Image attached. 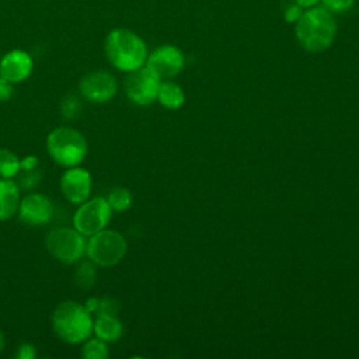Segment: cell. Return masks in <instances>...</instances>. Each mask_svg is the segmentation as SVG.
I'll use <instances>...</instances> for the list:
<instances>
[{"label": "cell", "instance_id": "1", "mask_svg": "<svg viewBox=\"0 0 359 359\" xmlns=\"http://www.w3.org/2000/svg\"><path fill=\"white\" fill-rule=\"evenodd\" d=\"M50 323L59 339L76 345L91 337L94 320L84 304L76 300H65L55 307Z\"/></svg>", "mask_w": 359, "mask_h": 359}, {"label": "cell", "instance_id": "16", "mask_svg": "<svg viewBox=\"0 0 359 359\" xmlns=\"http://www.w3.org/2000/svg\"><path fill=\"white\" fill-rule=\"evenodd\" d=\"M18 177V187L21 188H25V189H29L32 187H35L42 174H41V170H39V160L36 156H25L24 158H21V163H20V171L17 174Z\"/></svg>", "mask_w": 359, "mask_h": 359}, {"label": "cell", "instance_id": "11", "mask_svg": "<svg viewBox=\"0 0 359 359\" xmlns=\"http://www.w3.org/2000/svg\"><path fill=\"white\" fill-rule=\"evenodd\" d=\"M53 203L41 192H29L20 199L17 215L27 226L39 227L48 224L53 217Z\"/></svg>", "mask_w": 359, "mask_h": 359}, {"label": "cell", "instance_id": "18", "mask_svg": "<svg viewBox=\"0 0 359 359\" xmlns=\"http://www.w3.org/2000/svg\"><path fill=\"white\" fill-rule=\"evenodd\" d=\"M21 158L8 149H0V178L13 180L20 171Z\"/></svg>", "mask_w": 359, "mask_h": 359}, {"label": "cell", "instance_id": "6", "mask_svg": "<svg viewBox=\"0 0 359 359\" xmlns=\"http://www.w3.org/2000/svg\"><path fill=\"white\" fill-rule=\"evenodd\" d=\"M126 252L125 237L111 229H102L87 240L86 255L94 265L112 266L116 265Z\"/></svg>", "mask_w": 359, "mask_h": 359}, {"label": "cell", "instance_id": "29", "mask_svg": "<svg viewBox=\"0 0 359 359\" xmlns=\"http://www.w3.org/2000/svg\"><path fill=\"white\" fill-rule=\"evenodd\" d=\"M4 345H6V338H4L3 331L0 330V352L4 349Z\"/></svg>", "mask_w": 359, "mask_h": 359}, {"label": "cell", "instance_id": "20", "mask_svg": "<svg viewBox=\"0 0 359 359\" xmlns=\"http://www.w3.org/2000/svg\"><path fill=\"white\" fill-rule=\"evenodd\" d=\"M107 201L112 210L125 212L132 205V194L126 188L116 187L111 189V192L107 196Z\"/></svg>", "mask_w": 359, "mask_h": 359}, {"label": "cell", "instance_id": "26", "mask_svg": "<svg viewBox=\"0 0 359 359\" xmlns=\"http://www.w3.org/2000/svg\"><path fill=\"white\" fill-rule=\"evenodd\" d=\"M13 95V83L0 74V101H8Z\"/></svg>", "mask_w": 359, "mask_h": 359}, {"label": "cell", "instance_id": "10", "mask_svg": "<svg viewBox=\"0 0 359 359\" xmlns=\"http://www.w3.org/2000/svg\"><path fill=\"white\" fill-rule=\"evenodd\" d=\"M60 192L63 198L73 203L80 205L87 201L91 195L93 189V177L90 171L80 165L69 167L63 171L59 181Z\"/></svg>", "mask_w": 359, "mask_h": 359}, {"label": "cell", "instance_id": "4", "mask_svg": "<svg viewBox=\"0 0 359 359\" xmlns=\"http://www.w3.org/2000/svg\"><path fill=\"white\" fill-rule=\"evenodd\" d=\"M46 151L57 165L69 168L84 161L88 144L80 130L72 126H57L46 137Z\"/></svg>", "mask_w": 359, "mask_h": 359}, {"label": "cell", "instance_id": "8", "mask_svg": "<svg viewBox=\"0 0 359 359\" xmlns=\"http://www.w3.org/2000/svg\"><path fill=\"white\" fill-rule=\"evenodd\" d=\"M160 77L147 66H142L128 73L123 88L126 97L136 105H149L157 98Z\"/></svg>", "mask_w": 359, "mask_h": 359}, {"label": "cell", "instance_id": "24", "mask_svg": "<svg viewBox=\"0 0 359 359\" xmlns=\"http://www.w3.org/2000/svg\"><path fill=\"white\" fill-rule=\"evenodd\" d=\"M324 6L327 10L330 11H335V13H342V11H346L349 10L355 0H323Z\"/></svg>", "mask_w": 359, "mask_h": 359}, {"label": "cell", "instance_id": "19", "mask_svg": "<svg viewBox=\"0 0 359 359\" xmlns=\"http://www.w3.org/2000/svg\"><path fill=\"white\" fill-rule=\"evenodd\" d=\"M109 355L107 342L95 338H87L81 346V356L84 359H107Z\"/></svg>", "mask_w": 359, "mask_h": 359}, {"label": "cell", "instance_id": "23", "mask_svg": "<svg viewBox=\"0 0 359 359\" xmlns=\"http://www.w3.org/2000/svg\"><path fill=\"white\" fill-rule=\"evenodd\" d=\"M119 310V303L112 299V297H102V299H97V306L94 310V314H114L116 316Z\"/></svg>", "mask_w": 359, "mask_h": 359}, {"label": "cell", "instance_id": "17", "mask_svg": "<svg viewBox=\"0 0 359 359\" xmlns=\"http://www.w3.org/2000/svg\"><path fill=\"white\" fill-rule=\"evenodd\" d=\"M157 98L161 105L175 109L180 108L184 104V93L181 87L172 81H163L160 83L158 91H157Z\"/></svg>", "mask_w": 359, "mask_h": 359}, {"label": "cell", "instance_id": "12", "mask_svg": "<svg viewBox=\"0 0 359 359\" xmlns=\"http://www.w3.org/2000/svg\"><path fill=\"white\" fill-rule=\"evenodd\" d=\"M146 66L154 72L160 80L177 76L184 67L182 52L172 45H163L154 49L146 59Z\"/></svg>", "mask_w": 359, "mask_h": 359}, {"label": "cell", "instance_id": "28", "mask_svg": "<svg viewBox=\"0 0 359 359\" xmlns=\"http://www.w3.org/2000/svg\"><path fill=\"white\" fill-rule=\"evenodd\" d=\"M318 1L320 0H296L297 6H300V7H311V6L317 4Z\"/></svg>", "mask_w": 359, "mask_h": 359}, {"label": "cell", "instance_id": "9", "mask_svg": "<svg viewBox=\"0 0 359 359\" xmlns=\"http://www.w3.org/2000/svg\"><path fill=\"white\" fill-rule=\"evenodd\" d=\"M79 91L84 100L93 104H102L116 94L118 83L112 73L107 70H94L80 80Z\"/></svg>", "mask_w": 359, "mask_h": 359}, {"label": "cell", "instance_id": "21", "mask_svg": "<svg viewBox=\"0 0 359 359\" xmlns=\"http://www.w3.org/2000/svg\"><path fill=\"white\" fill-rule=\"evenodd\" d=\"M95 280L94 262H80L76 269V283L80 287H90Z\"/></svg>", "mask_w": 359, "mask_h": 359}, {"label": "cell", "instance_id": "15", "mask_svg": "<svg viewBox=\"0 0 359 359\" xmlns=\"http://www.w3.org/2000/svg\"><path fill=\"white\" fill-rule=\"evenodd\" d=\"M93 332L95 337L105 342H115L122 337V323L114 314H98L93 324Z\"/></svg>", "mask_w": 359, "mask_h": 359}, {"label": "cell", "instance_id": "22", "mask_svg": "<svg viewBox=\"0 0 359 359\" xmlns=\"http://www.w3.org/2000/svg\"><path fill=\"white\" fill-rule=\"evenodd\" d=\"M60 111H62L63 118H66V119L76 118V116L80 114V111H81L80 100H79L77 97H74V95H67V97L62 101Z\"/></svg>", "mask_w": 359, "mask_h": 359}, {"label": "cell", "instance_id": "5", "mask_svg": "<svg viewBox=\"0 0 359 359\" xmlns=\"http://www.w3.org/2000/svg\"><path fill=\"white\" fill-rule=\"evenodd\" d=\"M45 247L56 261L70 265L86 255L87 240L74 227H56L48 233Z\"/></svg>", "mask_w": 359, "mask_h": 359}, {"label": "cell", "instance_id": "27", "mask_svg": "<svg viewBox=\"0 0 359 359\" xmlns=\"http://www.w3.org/2000/svg\"><path fill=\"white\" fill-rule=\"evenodd\" d=\"M300 15H302L300 6L297 7V4H293V6L287 7V10H286V20L287 21H297Z\"/></svg>", "mask_w": 359, "mask_h": 359}, {"label": "cell", "instance_id": "13", "mask_svg": "<svg viewBox=\"0 0 359 359\" xmlns=\"http://www.w3.org/2000/svg\"><path fill=\"white\" fill-rule=\"evenodd\" d=\"M32 69L34 60L31 55L22 49H13L0 57V74L13 84L27 80Z\"/></svg>", "mask_w": 359, "mask_h": 359}, {"label": "cell", "instance_id": "14", "mask_svg": "<svg viewBox=\"0 0 359 359\" xmlns=\"http://www.w3.org/2000/svg\"><path fill=\"white\" fill-rule=\"evenodd\" d=\"M20 187L15 181L0 178V222L17 215L20 205Z\"/></svg>", "mask_w": 359, "mask_h": 359}, {"label": "cell", "instance_id": "2", "mask_svg": "<svg viewBox=\"0 0 359 359\" xmlns=\"http://www.w3.org/2000/svg\"><path fill=\"white\" fill-rule=\"evenodd\" d=\"M105 55L108 62L121 72H132L142 67L147 59V48L135 32L116 28L105 38Z\"/></svg>", "mask_w": 359, "mask_h": 359}, {"label": "cell", "instance_id": "25", "mask_svg": "<svg viewBox=\"0 0 359 359\" xmlns=\"http://www.w3.org/2000/svg\"><path fill=\"white\" fill-rule=\"evenodd\" d=\"M15 358L17 359H35L36 358V349L31 344H21L17 348Z\"/></svg>", "mask_w": 359, "mask_h": 359}, {"label": "cell", "instance_id": "3", "mask_svg": "<svg viewBox=\"0 0 359 359\" xmlns=\"http://www.w3.org/2000/svg\"><path fill=\"white\" fill-rule=\"evenodd\" d=\"M335 34V20L325 7L309 8L296 24L297 41L309 52L325 50L332 43Z\"/></svg>", "mask_w": 359, "mask_h": 359}, {"label": "cell", "instance_id": "7", "mask_svg": "<svg viewBox=\"0 0 359 359\" xmlns=\"http://www.w3.org/2000/svg\"><path fill=\"white\" fill-rule=\"evenodd\" d=\"M112 217V209L107 198H88L79 205L73 215V227L86 237L105 229Z\"/></svg>", "mask_w": 359, "mask_h": 359}]
</instances>
